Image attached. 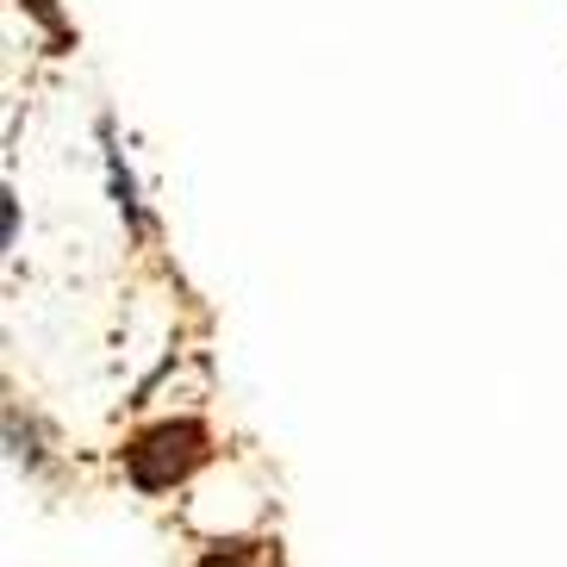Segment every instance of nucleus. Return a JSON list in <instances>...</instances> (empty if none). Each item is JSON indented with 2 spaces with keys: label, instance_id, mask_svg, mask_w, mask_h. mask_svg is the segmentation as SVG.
I'll return each mask as SVG.
<instances>
[{
  "label": "nucleus",
  "instance_id": "2",
  "mask_svg": "<svg viewBox=\"0 0 567 567\" xmlns=\"http://www.w3.org/2000/svg\"><path fill=\"white\" fill-rule=\"evenodd\" d=\"M200 567H244V555H231V561H225V555H206Z\"/></svg>",
  "mask_w": 567,
  "mask_h": 567
},
{
  "label": "nucleus",
  "instance_id": "1",
  "mask_svg": "<svg viewBox=\"0 0 567 567\" xmlns=\"http://www.w3.org/2000/svg\"><path fill=\"white\" fill-rule=\"evenodd\" d=\"M0 213H7V250H13V244H19V200H13V194L0 200Z\"/></svg>",
  "mask_w": 567,
  "mask_h": 567
}]
</instances>
